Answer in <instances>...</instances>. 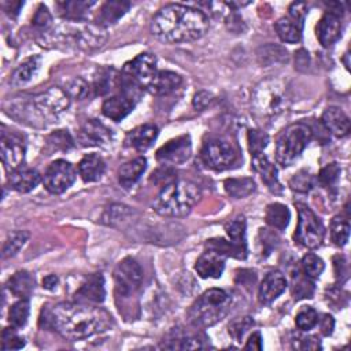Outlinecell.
I'll return each instance as SVG.
<instances>
[{
  "label": "cell",
  "instance_id": "cell-1",
  "mask_svg": "<svg viewBox=\"0 0 351 351\" xmlns=\"http://www.w3.org/2000/svg\"><path fill=\"white\" fill-rule=\"evenodd\" d=\"M112 324L111 315L101 307L92 303H58L51 308H44L40 325L55 329L62 337L77 341L107 330Z\"/></svg>",
  "mask_w": 351,
  "mask_h": 351
},
{
  "label": "cell",
  "instance_id": "cell-2",
  "mask_svg": "<svg viewBox=\"0 0 351 351\" xmlns=\"http://www.w3.org/2000/svg\"><path fill=\"white\" fill-rule=\"evenodd\" d=\"M207 29V15L199 8L184 4H169L163 7L151 22L152 34L167 44L197 40Z\"/></svg>",
  "mask_w": 351,
  "mask_h": 351
},
{
  "label": "cell",
  "instance_id": "cell-3",
  "mask_svg": "<svg viewBox=\"0 0 351 351\" xmlns=\"http://www.w3.org/2000/svg\"><path fill=\"white\" fill-rule=\"evenodd\" d=\"M202 197L200 188L188 180H176L163 186L154 202V210L163 217H184Z\"/></svg>",
  "mask_w": 351,
  "mask_h": 351
},
{
  "label": "cell",
  "instance_id": "cell-4",
  "mask_svg": "<svg viewBox=\"0 0 351 351\" xmlns=\"http://www.w3.org/2000/svg\"><path fill=\"white\" fill-rule=\"evenodd\" d=\"M232 296L219 288L207 289L188 311L189 322L196 328H208L219 322L230 310Z\"/></svg>",
  "mask_w": 351,
  "mask_h": 351
},
{
  "label": "cell",
  "instance_id": "cell-5",
  "mask_svg": "<svg viewBox=\"0 0 351 351\" xmlns=\"http://www.w3.org/2000/svg\"><path fill=\"white\" fill-rule=\"evenodd\" d=\"M252 106L255 112L263 118H273L282 114L289 106L288 86L277 78L259 82L252 93Z\"/></svg>",
  "mask_w": 351,
  "mask_h": 351
},
{
  "label": "cell",
  "instance_id": "cell-6",
  "mask_svg": "<svg viewBox=\"0 0 351 351\" xmlns=\"http://www.w3.org/2000/svg\"><path fill=\"white\" fill-rule=\"evenodd\" d=\"M313 132L304 123H293L288 126L277 138L276 160L281 166L293 163L311 141Z\"/></svg>",
  "mask_w": 351,
  "mask_h": 351
},
{
  "label": "cell",
  "instance_id": "cell-7",
  "mask_svg": "<svg viewBox=\"0 0 351 351\" xmlns=\"http://www.w3.org/2000/svg\"><path fill=\"white\" fill-rule=\"evenodd\" d=\"M298 208V226L293 234L295 241L306 248H318L325 236V228L322 221L315 215V213L304 203H295Z\"/></svg>",
  "mask_w": 351,
  "mask_h": 351
},
{
  "label": "cell",
  "instance_id": "cell-8",
  "mask_svg": "<svg viewBox=\"0 0 351 351\" xmlns=\"http://www.w3.org/2000/svg\"><path fill=\"white\" fill-rule=\"evenodd\" d=\"M122 85H123L122 92L115 96H111L110 99H106L101 106L103 115L115 122L122 121L125 117H128L133 111L141 90L138 86L125 80H122Z\"/></svg>",
  "mask_w": 351,
  "mask_h": 351
},
{
  "label": "cell",
  "instance_id": "cell-9",
  "mask_svg": "<svg viewBox=\"0 0 351 351\" xmlns=\"http://www.w3.org/2000/svg\"><path fill=\"white\" fill-rule=\"evenodd\" d=\"M307 11V4L303 1H295L289 5L288 15L280 18L274 23V29L281 41L289 44H296L300 41Z\"/></svg>",
  "mask_w": 351,
  "mask_h": 351
},
{
  "label": "cell",
  "instance_id": "cell-10",
  "mask_svg": "<svg viewBox=\"0 0 351 351\" xmlns=\"http://www.w3.org/2000/svg\"><path fill=\"white\" fill-rule=\"evenodd\" d=\"M156 73V58L149 52H143L123 66L122 80L138 86L140 89H147Z\"/></svg>",
  "mask_w": 351,
  "mask_h": 351
},
{
  "label": "cell",
  "instance_id": "cell-11",
  "mask_svg": "<svg viewBox=\"0 0 351 351\" xmlns=\"http://www.w3.org/2000/svg\"><path fill=\"white\" fill-rule=\"evenodd\" d=\"M75 176L77 171L70 162L64 159H58L47 167L43 177V184L48 192L59 195L73 185V182L75 181Z\"/></svg>",
  "mask_w": 351,
  "mask_h": 351
},
{
  "label": "cell",
  "instance_id": "cell-12",
  "mask_svg": "<svg viewBox=\"0 0 351 351\" xmlns=\"http://www.w3.org/2000/svg\"><path fill=\"white\" fill-rule=\"evenodd\" d=\"M200 158L207 167L215 171H222L234 163L236 152L225 140H210L204 143Z\"/></svg>",
  "mask_w": 351,
  "mask_h": 351
},
{
  "label": "cell",
  "instance_id": "cell-13",
  "mask_svg": "<svg viewBox=\"0 0 351 351\" xmlns=\"http://www.w3.org/2000/svg\"><path fill=\"white\" fill-rule=\"evenodd\" d=\"M114 280L117 291L123 296H129L140 288L143 282V269L136 259L125 258L115 266Z\"/></svg>",
  "mask_w": 351,
  "mask_h": 351
},
{
  "label": "cell",
  "instance_id": "cell-14",
  "mask_svg": "<svg viewBox=\"0 0 351 351\" xmlns=\"http://www.w3.org/2000/svg\"><path fill=\"white\" fill-rule=\"evenodd\" d=\"M32 101L40 117L45 119L49 117H56L67 110L70 104V96L63 89L53 86L37 95Z\"/></svg>",
  "mask_w": 351,
  "mask_h": 351
},
{
  "label": "cell",
  "instance_id": "cell-15",
  "mask_svg": "<svg viewBox=\"0 0 351 351\" xmlns=\"http://www.w3.org/2000/svg\"><path fill=\"white\" fill-rule=\"evenodd\" d=\"M64 37L67 43L74 44L80 48H96L100 47L104 40L106 34L101 26L99 25H81L77 23L75 26H69L64 30Z\"/></svg>",
  "mask_w": 351,
  "mask_h": 351
},
{
  "label": "cell",
  "instance_id": "cell-16",
  "mask_svg": "<svg viewBox=\"0 0 351 351\" xmlns=\"http://www.w3.org/2000/svg\"><path fill=\"white\" fill-rule=\"evenodd\" d=\"M192 154V143L189 134L178 136L173 140H169L156 151V159L163 165H182L185 163Z\"/></svg>",
  "mask_w": 351,
  "mask_h": 351
},
{
  "label": "cell",
  "instance_id": "cell-17",
  "mask_svg": "<svg viewBox=\"0 0 351 351\" xmlns=\"http://www.w3.org/2000/svg\"><path fill=\"white\" fill-rule=\"evenodd\" d=\"M25 152H26V147L22 136H19L15 132H5V130L1 132L0 154L5 167L14 170L21 165H23Z\"/></svg>",
  "mask_w": 351,
  "mask_h": 351
},
{
  "label": "cell",
  "instance_id": "cell-18",
  "mask_svg": "<svg viewBox=\"0 0 351 351\" xmlns=\"http://www.w3.org/2000/svg\"><path fill=\"white\" fill-rule=\"evenodd\" d=\"M317 38L322 47H330L341 34V14L326 11L315 27Z\"/></svg>",
  "mask_w": 351,
  "mask_h": 351
},
{
  "label": "cell",
  "instance_id": "cell-19",
  "mask_svg": "<svg viewBox=\"0 0 351 351\" xmlns=\"http://www.w3.org/2000/svg\"><path fill=\"white\" fill-rule=\"evenodd\" d=\"M226 255L222 252L208 248L196 261L195 270L202 278H219L225 269Z\"/></svg>",
  "mask_w": 351,
  "mask_h": 351
},
{
  "label": "cell",
  "instance_id": "cell-20",
  "mask_svg": "<svg viewBox=\"0 0 351 351\" xmlns=\"http://www.w3.org/2000/svg\"><path fill=\"white\" fill-rule=\"evenodd\" d=\"M111 130L96 119H88L80 129L78 140L84 147L104 145L111 141Z\"/></svg>",
  "mask_w": 351,
  "mask_h": 351
},
{
  "label": "cell",
  "instance_id": "cell-21",
  "mask_svg": "<svg viewBox=\"0 0 351 351\" xmlns=\"http://www.w3.org/2000/svg\"><path fill=\"white\" fill-rule=\"evenodd\" d=\"M77 302L82 303H101L106 296L104 278L100 273L90 274L74 293Z\"/></svg>",
  "mask_w": 351,
  "mask_h": 351
},
{
  "label": "cell",
  "instance_id": "cell-22",
  "mask_svg": "<svg viewBox=\"0 0 351 351\" xmlns=\"http://www.w3.org/2000/svg\"><path fill=\"white\" fill-rule=\"evenodd\" d=\"M40 181H41L40 173L26 165H21L19 167L11 170L7 180L10 188L22 193L33 191L40 184Z\"/></svg>",
  "mask_w": 351,
  "mask_h": 351
},
{
  "label": "cell",
  "instance_id": "cell-23",
  "mask_svg": "<svg viewBox=\"0 0 351 351\" xmlns=\"http://www.w3.org/2000/svg\"><path fill=\"white\" fill-rule=\"evenodd\" d=\"M285 288H287V278L281 271L274 270L267 273L259 285V292H258L259 302L263 304L271 303L285 291Z\"/></svg>",
  "mask_w": 351,
  "mask_h": 351
},
{
  "label": "cell",
  "instance_id": "cell-24",
  "mask_svg": "<svg viewBox=\"0 0 351 351\" xmlns=\"http://www.w3.org/2000/svg\"><path fill=\"white\" fill-rule=\"evenodd\" d=\"M251 156H252L251 165H252L254 170L261 176V178L266 184V186L273 193H280L282 191V186L278 181L276 166L267 159V156L263 152H259V154H255Z\"/></svg>",
  "mask_w": 351,
  "mask_h": 351
},
{
  "label": "cell",
  "instance_id": "cell-25",
  "mask_svg": "<svg viewBox=\"0 0 351 351\" xmlns=\"http://www.w3.org/2000/svg\"><path fill=\"white\" fill-rule=\"evenodd\" d=\"M158 134H159V129L156 125L144 123V125L134 128L133 130H130L128 133L126 144L129 147L134 148L136 151L143 152L152 145V143L156 140Z\"/></svg>",
  "mask_w": 351,
  "mask_h": 351
},
{
  "label": "cell",
  "instance_id": "cell-26",
  "mask_svg": "<svg viewBox=\"0 0 351 351\" xmlns=\"http://www.w3.org/2000/svg\"><path fill=\"white\" fill-rule=\"evenodd\" d=\"M321 121L326 128V130H329L336 137H344L350 132V118L339 107H335V106L328 107L324 111Z\"/></svg>",
  "mask_w": 351,
  "mask_h": 351
},
{
  "label": "cell",
  "instance_id": "cell-27",
  "mask_svg": "<svg viewBox=\"0 0 351 351\" xmlns=\"http://www.w3.org/2000/svg\"><path fill=\"white\" fill-rule=\"evenodd\" d=\"M182 82L181 75L174 71L160 70L155 74L147 89L155 96H163L174 92Z\"/></svg>",
  "mask_w": 351,
  "mask_h": 351
},
{
  "label": "cell",
  "instance_id": "cell-28",
  "mask_svg": "<svg viewBox=\"0 0 351 351\" xmlns=\"http://www.w3.org/2000/svg\"><path fill=\"white\" fill-rule=\"evenodd\" d=\"M106 170L103 158L97 154L85 155L78 163V174L85 182H93L101 178Z\"/></svg>",
  "mask_w": 351,
  "mask_h": 351
},
{
  "label": "cell",
  "instance_id": "cell-29",
  "mask_svg": "<svg viewBox=\"0 0 351 351\" xmlns=\"http://www.w3.org/2000/svg\"><path fill=\"white\" fill-rule=\"evenodd\" d=\"M147 169V159L144 156L134 158L123 163L118 170V181L123 188L133 186Z\"/></svg>",
  "mask_w": 351,
  "mask_h": 351
},
{
  "label": "cell",
  "instance_id": "cell-30",
  "mask_svg": "<svg viewBox=\"0 0 351 351\" xmlns=\"http://www.w3.org/2000/svg\"><path fill=\"white\" fill-rule=\"evenodd\" d=\"M130 3L118 0V1H106L101 4L96 22L99 26H107L111 23H115L121 16L125 15V12L129 10Z\"/></svg>",
  "mask_w": 351,
  "mask_h": 351
},
{
  "label": "cell",
  "instance_id": "cell-31",
  "mask_svg": "<svg viewBox=\"0 0 351 351\" xmlns=\"http://www.w3.org/2000/svg\"><path fill=\"white\" fill-rule=\"evenodd\" d=\"M7 288L14 296L27 299L34 289V278L29 271L19 270L15 274H12V277H10Z\"/></svg>",
  "mask_w": 351,
  "mask_h": 351
},
{
  "label": "cell",
  "instance_id": "cell-32",
  "mask_svg": "<svg viewBox=\"0 0 351 351\" xmlns=\"http://www.w3.org/2000/svg\"><path fill=\"white\" fill-rule=\"evenodd\" d=\"M40 66H41V58L40 56H32V58L26 59L12 73L11 80H10L11 85L12 86H21V85L29 82L37 74Z\"/></svg>",
  "mask_w": 351,
  "mask_h": 351
},
{
  "label": "cell",
  "instance_id": "cell-33",
  "mask_svg": "<svg viewBox=\"0 0 351 351\" xmlns=\"http://www.w3.org/2000/svg\"><path fill=\"white\" fill-rule=\"evenodd\" d=\"M59 14L71 22H84L86 12L95 1H59L56 3Z\"/></svg>",
  "mask_w": 351,
  "mask_h": 351
},
{
  "label": "cell",
  "instance_id": "cell-34",
  "mask_svg": "<svg viewBox=\"0 0 351 351\" xmlns=\"http://www.w3.org/2000/svg\"><path fill=\"white\" fill-rule=\"evenodd\" d=\"M225 191L229 196L234 199H243L250 196L255 192L256 185L251 177H241V178H226L223 182Z\"/></svg>",
  "mask_w": 351,
  "mask_h": 351
},
{
  "label": "cell",
  "instance_id": "cell-35",
  "mask_svg": "<svg viewBox=\"0 0 351 351\" xmlns=\"http://www.w3.org/2000/svg\"><path fill=\"white\" fill-rule=\"evenodd\" d=\"M265 219L267 225H270L274 229L284 230L291 219V213L288 207L282 203H271L266 207Z\"/></svg>",
  "mask_w": 351,
  "mask_h": 351
},
{
  "label": "cell",
  "instance_id": "cell-36",
  "mask_svg": "<svg viewBox=\"0 0 351 351\" xmlns=\"http://www.w3.org/2000/svg\"><path fill=\"white\" fill-rule=\"evenodd\" d=\"M256 56H258V62L262 66H273V64L288 62L287 49L276 44H267L261 47L256 52Z\"/></svg>",
  "mask_w": 351,
  "mask_h": 351
},
{
  "label": "cell",
  "instance_id": "cell-37",
  "mask_svg": "<svg viewBox=\"0 0 351 351\" xmlns=\"http://www.w3.org/2000/svg\"><path fill=\"white\" fill-rule=\"evenodd\" d=\"M29 232L26 230H15L12 233L8 234V237L5 239L3 248H1V258L7 259V258H12L15 256L19 250L25 245V243L29 239Z\"/></svg>",
  "mask_w": 351,
  "mask_h": 351
},
{
  "label": "cell",
  "instance_id": "cell-38",
  "mask_svg": "<svg viewBox=\"0 0 351 351\" xmlns=\"http://www.w3.org/2000/svg\"><path fill=\"white\" fill-rule=\"evenodd\" d=\"M292 292L295 299L313 298V293H314L313 280L308 278L300 269H298L292 274Z\"/></svg>",
  "mask_w": 351,
  "mask_h": 351
},
{
  "label": "cell",
  "instance_id": "cell-39",
  "mask_svg": "<svg viewBox=\"0 0 351 351\" xmlns=\"http://www.w3.org/2000/svg\"><path fill=\"white\" fill-rule=\"evenodd\" d=\"M245 218L243 215H239L233 219H230L226 225H225V230L226 234L229 237V240L232 243H234L239 247H244L247 248V243H245Z\"/></svg>",
  "mask_w": 351,
  "mask_h": 351
},
{
  "label": "cell",
  "instance_id": "cell-40",
  "mask_svg": "<svg viewBox=\"0 0 351 351\" xmlns=\"http://www.w3.org/2000/svg\"><path fill=\"white\" fill-rule=\"evenodd\" d=\"M30 313V303L27 299H19L15 302L8 311V321L11 326L19 329L26 325Z\"/></svg>",
  "mask_w": 351,
  "mask_h": 351
},
{
  "label": "cell",
  "instance_id": "cell-41",
  "mask_svg": "<svg viewBox=\"0 0 351 351\" xmlns=\"http://www.w3.org/2000/svg\"><path fill=\"white\" fill-rule=\"evenodd\" d=\"M350 237V223L341 217H335L330 222V239L337 247L347 244Z\"/></svg>",
  "mask_w": 351,
  "mask_h": 351
},
{
  "label": "cell",
  "instance_id": "cell-42",
  "mask_svg": "<svg viewBox=\"0 0 351 351\" xmlns=\"http://www.w3.org/2000/svg\"><path fill=\"white\" fill-rule=\"evenodd\" d=\"M325 269L324 261L315 254H306L300 262V270L313 281L321 276Z\"/></svg>",
  "mask_w": 351,
  "mask_h": 351
},
{
  "label": "cell",
  "instance_id": "cell-43",
  "mask_svg": "<svg viewBox=\"0 0 351 351\" xmlns=\"http://www.w3.org/2000/svg\"><path fill=\"white\" fill-rule=\"evenodd\" d=\"M47 145L49 148V152L52 151H67L74 145V141L67 130H55L51 133L47 138Z\"/></svg>",
  "mask_w": 351,
  "mask_h": 351
},
{
  "label": "cell",
  "instance_id": "cell-44",
  "mask_svg": "<svg viewBox=\"0 0 351 351\" xmlns=\"http://www.w3.org/2000/svg\"><path fill=\"white\" fill-rule=\"evenodd\" d=\"M130 214H132V210L128 206L111 204L110 207L106 208V211H104V214L101 217V221L106 225L114 226L115 223H118L121 221H125Z\"/></svg>",
  "mask_w": 351,
  "mask_h": 351
},
{
  "label": "cell",
  "instance_id": "cell-45",
  "mask_svg": "<svg viewBox=\"0 0 351 351\" xmlns=\"http://www.w3.org/2000/svg\"><path fill=\"white\" fill-rule=\"evenodd\" d=\"M295 322L300 330H310L318 324V313L311 306H303L298 311Z\"/></svg>",
  "mask_w": 351,
  "mask_h": 351
},
{
  "label": "cell",
  "instance_id": "cell-46",
  "mask_svg": "<svg viewBox=\"0 0 351 351\" xmlns=\"http://www.w3.org/2000/svg\"><path fill=\"white\" fill-rule=\"evenodd\" d=\"M63 90L70 97L84 99V97L89 96V92L92 90V85L89 82H86L84 78L75 77V78L66 82V88H63Z\"/></svg>",
  "mask_w": 351,
  "mask_h": 351
},
{
  "label": "cell",
  "instance_id": "cell-47",
  "mask_svg": "<svg viewBox=\"0 0 351 351\" xmlns=\"http://www.w3.org/2000/svg\"><path fill=\"white\" fill-rule=\"evenodd\" d=\"M289 186L295 192L306 193L314 186V180L313 176L307 170H300L293 177L289 180Z\"/></svg>",
  "mask_w": 351,
  "mask_h": 351
},
{
  "label": "cell",
  "instance_id": "cell-48",
  "mask_svg": "<svg viewBox=\"0 0 351 351\" xmlns=\"http://www.w3.org/2000/svg\"><path fill=\"white\" fill-rule=\"evenodd\" d=\"M247 140H248V147H250L251 155H255V154L263 152V149L267 147L269 136L262 130L251 129V130H248Z\"/></svg>",
  "mask_w": 351,
  "mask_h": 351
},
{
  "label": "cell",
  "instance_id": "cell-49",
  "mask_svg": "<svg viewBox=\"0 0 351 351\" xmlns=\"http://www.w3.org/2000/svg\"><path fill=\"white\" fill-rule=\"evenodd\" d=\"M340 173H341V169H340L339 163H336V162L329 163L321 169V171L318 174V182L325 188H330L337 182Z\"/></svg>",
  "mask_w": 351,
  "mask_h": 351
},
{
  "label": "cell",
  "instance_id": "cell-50",
  "mask_svg": "<svg viewBox=\"0 0 351 351\" xmlns=\"http://www.w3.org/2000/svg\"><path fill=\"white\" fill-rule=\"evenodd\" d=\"M176 180H177V173H176V170H174L171 166H167V165H162V166L158 167V169L152 173V176H151V181H152L155 185L160 186V188H163V186H166V185L174 182Z\"/></svg>",
  "mask_w": 351,
  "mask_h": 351
},
{
  "label": "cell",
  "instance_id": "cell-51",
  "mask_svg": "<svg viewBox=\"0 0 351 351\" xmlns=\"http://www.w3.org/2000/svg\"><path fill=\"white\" fill-rule=\"evenodd\" d=\"M254 326V319L251 317H241L229 324V335L236 340L241 341L244 335Z\"/></svg>",
  "mask_w": 351,
  "mask_h": 351
},
{
  "label": "cell",
  "instance_id": "cell-52",
  "mask_svg": "<svg viewBox=\"0 0 351 351\" xmlns=\"http://www.w3.org/2000/svg\"><path fill=\"white\" fill-rule=\"evenodd\" d=\"M25 346L23 337L16 333V328H5L1 333V350H19Z\"/></svg>",
  "mask_w": 351,
  "mask_h": 351
},
{
  "label": "cell",
  "instance_id": "cell-53",
  "mask_svg": "<svg viewBox=\"0 0 351 351\" xmlns=\"http://www.w3.org/2000/svg\"><path fill=\"white\" fill-rule=\"evenodd\" d=\"M292 347L296 350H318L321 348V343L315 336L296 335L292 339Z\"/></svg>",
  "mask_w": 351,
  "mask_h": 351
},
{
  "label": "cell",
  "instance_id": "cell-54",
  "mask_svg": "<svg viewBox=\"0 0 351 351\" xmlns=\"http://www.w3.org/2000/svg\"><path fill=\"white\" fill-rule=\"evenodd\" d=\"M51 22H52V15L51 12L48 11V8L44 5V4H40L37 11L34 12L33 15V19H32V23L34 27L37 29H48L51 26Z\"/></svg>",
  "mask_w": 351,
  "mask_h": 351
},
{
  "label": "cell",
  "instance_id": "cell-55",
  "mask_svg": "<svg viewBox=\"0 0 351 351\" xmlns=\"http://www.w3.org/2000/svg\"><path fill=\"white\" fill-rule=\"evenodd\" d=\"M259 237H261V245H262V251L265 252V256L270 254V251L273 250V247L276 245L277 237L274 233L269 232L267 229H259ZM262 252V254H263Z\"/></svg>",
  "mask_w": 351,
  "mask_h": 351
},
{
  "label": "cell",
  "instance_id": "cell-56",
  "mask_svg": "<svg viewBox=\"0 0 351 351\" xmlns=\"http://www.w3.org/2000/svg\"><path fill=\"white\" fill-rule=\"evenodd\" d=\"M318 322H319V328H321V333L324 336H329L332 335L333 332V328H335V319L332 315L329 314H324L322 318H318Z\"/></svg>",
  "mask_w": 351,
  "mask_h": 351
},
{
  "label": "cell",
  "instance_id": "cell-57",
  "mask_svg": "<svg viewBox=\"0 0 351 351\" xmlns=\"http://www.w3.org/2000/svg\"><path fill=\"white\" fill-rule=\"evenodd\" d=\"M211 100H213V95L208 93V92H206V90H202V92H199V93L195 95V97H193V106H195V108H197V110H203L204 107H207V106L210 104Z\"/></svg>",
  "mask_w": 351,
  "mask_h": 351
},
{
  "label": "cell",
  "instance_id": "cell-58",
  "mask_svg": "<svg viewBox=\"0 0 351 351\" xmlns=\"http://www.w3.org/2000/svg\"><path fill=\"white\" fill-rule=\"evenodd\" d=\"M245 350H262L263 344H262V336L259 332H252V335H250L245 346Z\"/></svg>",
  "mask_w": 351,
  "mask_h": 351
},
{
  "label": "cell",
  "instance_id": "cell-59",
  "mask_svg": "<svg viewBox=\"0 0 351 351\" xmlns=\"http://www.w3.org/2000/svg\"><path fill=\"white\" fill-rule=\"evenodd\" d=\"M3 8L10 16H16L23 5V1H3Z\"/></svg>",
  "mask_w": 351,
  "mask_h": 351
},
{
  "label": "cell",
  "instance_id": "cell-60",
  "mask_svg": "<svg viewBox=\"0 0 351 351\" xmlns=\"http://www.w3.org/2000/svg\"><path fill=\"white\" fill-rule=\"evenodd\" d=\"M58 282H59L58 276H55V274H48V276H45V277L43 278V288H45V289H48V291H52V289L56 288Z\"/></svg>",
  "mask_w": 351,
  "mask_h": 351
}]
</instances>
